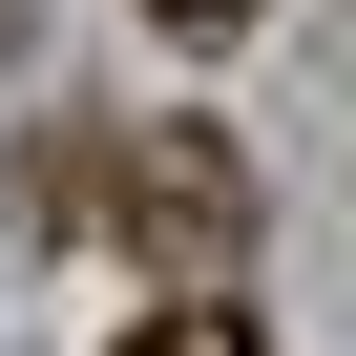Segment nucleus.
<instances>
[{"label": "nucleus", "mask_w": 356, "mask_h": 356, "mask_svg": "<svg viewBox=\"0 0 356 356\" xmlns=\"http://www.w3.org/2000/svg\"><path fill=\"white\" fill-rule=\"evenodd\" d=\"M147 22H168V42H231V22H273V0H147Z\"/></svg>", "instance_id": "7ed1b4c3"}, {"label": "nucleus", "mask_w": 356, "mask_h": 356, "mask_svg": "<svg viewBox=\"0 0 356 356\" xmlns=\"http://www.w3.org/2000/svg\"><path fill=\"white\" fill-rule=\"evenodd\" d=\"M126 356H273V335H252V314H231V293H168V314H147V335H126Z\"/></svg>", "instance_id": "f03ea898"}, {"label": "nucleus", "mask_w": 356, "mask_h": 356, "mask_svg": "<svg viewBox=\"0 0 356 356\" xmlns=\"http://www.w3.org/2000/svg\"><path fill=\"white\" fill-rule=\"evenodd\" d=\"M42 210H63V231H126V252H168V273H231V252H252V147L126 126V147H63Z\"/></svg>", "instance_id": "f257e3e1"}]
</instances>
